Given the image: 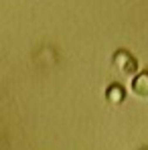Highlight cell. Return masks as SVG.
Instances as JSON below:
<instances>
[{
	"label": "cell",
	"mask_w": 148,
	"mask_h": 150,
	"mask_svg": "<svg viewBox=\"0 0 148 150\" xmlns=\"http://www.w3.org/2000/svg\"><path fill=\"white\" fill-rule=\"evenodd\" d=\"M114 67L122 75H136V71H138V61L128 51H118L114 55Z\"/></svg>",
	"instance_id": "cell-1"
},
{
	"label": "cell",
	"mask_w": 148,
	"mask_h": 150,
	"mask_svg": "<svg viewBox=\"0 0 148 150\" xmlns=\"http://www.w3.org/2000/svg\"><path fill=\"white\" fill-rule=\"evenodd\" d=\"M132 91L140 98H148V71L136 73L132 79Z\"/></svg>",
	"instance_id": "cell-2"
},
{
	"label": "cell",
	"mask_w": 148,
	"mask_h": 150,
	"mask_svg": "<svg viewBox=\"0 0 148 150\" xmlns=\"http://www.w3.org/2000/svg\"><path fill=\"white\" fill-rule=\"evenodd\" d=\"M106 100L110 101V103H114V105H118V103H122L126 100V91H124V87L120 83H112V85H108V89H106Z\"/></svg>",
	"instance_id": "cell-3"
}]
</instances>
